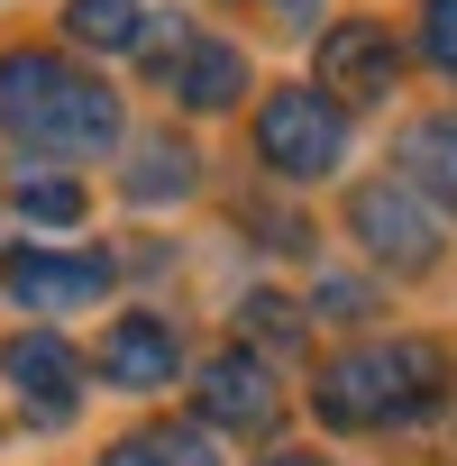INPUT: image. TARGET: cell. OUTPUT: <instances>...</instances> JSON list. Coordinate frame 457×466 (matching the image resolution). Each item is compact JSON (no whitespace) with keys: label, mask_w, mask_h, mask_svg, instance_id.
Returning a JSON list of instances; mask_svg holds the SVG:
<instances>
[{"label":"cell","mask_w":457,"mask_h":466,"mask_svg":"<svg viewBox=\"0 0 457 466\" xmlns=\"http://www.w3.org/2000/svg\"><path fill=\"white\" fill-rule=\"evenodd\" d=\"M0 137H19L28 156H101L119 147V92H101L83 65L46 46L0 56Z\"/></svg>","instance_id":"cell-1"},{"label":"cell","mask_w":457,"mask_h":466,"mask_svg":"<svg viewBox=\"0 0 457 466\" xmlns=\"http://www.w3.org/2000/svg\"><path fill=\"white\" fill-rule=\"evenodd\" d=\"M430 393H448V348L439 339H366V348H339L320 366L311 411L330 430H393Z\"/></svg>","instance_id":"cell-2"},{"label":"cell","mask_w":457,"mask_h":466,"mask_svg":"<svg viewBox=\"0 0 457 466\" xmlns=\"http://www.w3.org/2000/svg\"><path fill=\"white\" fill-rule=\"evenodd\" d=\"M339 156H348V119H339L330 92H311V83L266 92V110H257V165L266 174L320 183V174H339Z\"/></svg>","instance_id":"cell-3"},{"label":"cell","mask_w":457,"mask_h":466,"mask_svg":"<svg viewBox=\"0 0 457 466\" xmlns=\"http://www.w3.org/2000/svg\"><path fill=\"white\" fill-rule=\"evenodd\" d=\"M348 238L375 266H393V275H430L439 266V219L421 210L411 183H357L348 192Z\"/></svg>","instance_id":"cell-4"},{"label":"cell","mask_w":457,"mask_h":466,"mask_svg":"<svg viewBox=\"0 0 457 466\" xmlns=\"http://www.w3.org/2000/svg\"><path fill=\"white\" fill-rule=\"evenodd\" d=\"M0 384H10L19 420H37V430H65L83 411V357L56 329H19L10 348H0Z\"/></svg>","instance_id":"cell-5"},{"label":"cell","mask_w":457,"mask_h":466,"mask_svg":"<svg viewBox=\"0 0 457 466\" xmlns=\"http://www.w3.org/2000/svg\"><path fill=\"white\" fill-rule=\"evenodd\" d=\"M156 83L174 92V110H228L248 92V56L239 46H219V37H201V28H165L156 37Z\"/></svg>","instance_id":"cell-6"},{"label":"cell","mask_w":457,"mask_h":466,"mask_svg":"<svg viewBox=\"0 0 457 466\" xmlns=\"http://www.w3.org/2000/svg\"><path fill=\"white\" fill-rule=\"evenodd\" d=\"M192 402L210 411V430H275V411H284L275 366H266L257 348H219V357H201Z\"/></svg>","instance_id":"cell-7"},{"label":"cell","mask_w":457,"mask_h":466,"mask_svg":"<svg viewBox=\"0 0 457 466\" xmlns=\"http://www.w3.org/2000/svg\"><path fill=\"white\" fill-rule=\"evenodd\" d=\"M393 83H402V46H393L384 19H339V28L320 37V92H339V101H384Z\"/></svg>","instance_id":"cell-8"},{"label":"cell","mask_w":457,"mask_h":466,"mask_svg":"<svg viewBox=\"0 0 457 466\" xmlns=\"http://www.w3.org/2000/svg\"><path fill=\"white\" fill-rule=\"evenodd\" d=\"M0 284H10L19 311H92L110 293V257H46V248H19L10 266H0Z\"/></svg>","instance_id":"cell-9"},{"label":"cell","mask_w":457,"mask_h":466,"mask_svg":"<svg viewBox=\"0 0 457 466\" xmlns=\"http://www.w3.org/2000/svg\"><path fill=\"white\" fill-rule=\"evenodd\" d=\"M101 375H110L119 393H165V384L183 375V348H174V329H165V320L119 311V320L101 329Z\"/></svg>","instance_id":"cell-10"},{"label":"cell","mask_w":457,"mask_h":466,"mask_svg":"<svg viewBox=\"0 0 457 466\" xmlns=\"http://www.w3.org/2000/svg\"><path fill=\"white\" fill-rule=\"evenodd\" d=\"M402 183L411 192H430L439 210H457V119H421V128H402Z\"/></svg>","instance_id":"cell-11"},{"label":"cell","mask_w":457,"mask_h":466,"mask_svg":"<svg viewBox=\"0 0 457 466\" xmlns=\"http://www.w3.org/2000/svg\"><path fill=\"white\" fill-rule=\"evenodd\" d=\"M101 466H219V448H210V430H192V420H147V430L110 439Z\"/></svg>","instance_id":"cell-12"},{"label":"cell","mask_w":457,"mask_h":466,"mask_svg":"<svg viewBox=\"0 0 457 466\" xmlns=\"http://www.w3.org/2000/svg\"><path fill=\"white\" fill-rule=\"evenodd\" d=\"M65 37L92 46V56H119V46L147 37V10L137 0H65Z\"/></svg>","instance_id":"cell-13"},{"label":"cell","mask_w":457,"mask_h":466,"mask_svg":"<svg viewBox=\"0 0 457 466\" xmlns=\"http://www.w3.org/2000/svg\"><path fill=\"white\" fill-rule=\"evenodd\" d=\"M128 192H137V201H174V192H192V147H183V137H147L137 165H128Z\"/></svg>","instance_id":"cell-14"},{"label":"cell","mask_w":457,"mask_h":466,"mask_svg":"<svg viewBox=\"0 0 457 466\" xmlns=\"http://www.w3.org/2000/svg\"><path fill=\"white\" fill-rule=\"evenodd\" d=\"M10 201H19L28 219H56V228L83 219V183H74V174H46V165H19V174H10Z\"/></svg>","instance_id":"cell-15"},{"label":"cell","mask_w":457,"mask_h":466,"mask_svg":"<svg viewBox=\"0 0 457 466\" xmlns=\"http://www.w3.org/2000/svg\"><path fill=\"white\" fill-rule=\"evenodd\" d=\"M421 56L439 74H457V0H421Z\"/></svg>","instance_id":"cell-16"},{"label":"cell","mask_w":457,"mask_h":466,"mask_svg":"<svg viewBox=\"0 0 457 466\" xmlns=\"http://www.w3.org/2000/svg\"><path fill=\"white\" fill-rule=\"evenodd\" d=\"M248 339H302V320H293V302H275V293H257V302H248Z\"/></svg>","instance_id":"cell-17"},{"label":"cell","mask_w":457,"mask_h":466,"mask_svg":"<svg viewBox=\"0 0 457 466\" xmlns=\"http://www.w3.org/2000/svg\"><path fill=\"white\" fill-rule=\"evenodd\" d=\"M248 10H266V19H284V28H302V19L320 10V0H248Z\"/></svg>","instance_id":"cell-18"},{"label":"cell","mask_w":457,"mask_h":466,"mask_svg":"<svg viewBox=\"0 0 457 466\" xmlns=\"http://www.w3.org/2000/svg\"><path fill=\"white\" fill-rule=\"evenodd\" d=\"M257 466H330V457H311V448H275V457H257Z\"/></svg>","instance_id":"cell-19"}]
</instances>
